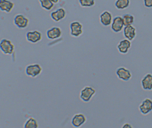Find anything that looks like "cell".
Segmentation results:
<instances>
[{
	"label": "cell",
	"instance_id": "1",
	"mask_svg": "<svg viewBox=\"0 0 152 128\" xmlns=\"http://www.w3.org/2000/svg\"><path fill=\"white\" fill-rule=\"evenodd\" d=\"M42 67L40 64L35 63L28 65L26 68L25 73L27 76L32 78H35L42 73Z\"/></svg>",
	"mask_w": 152,
	"mask_h": 128
},
{
	"label": "cell",
	"instance_id": "2",
	"mask_svg": "<svg viewBox=\"0 0 152 128\" xmlns=\"http://www.w3.org/2000/svg\"><path fill=\"white\" fill-rule=\"evenodd\" d=\"M96 93V90L90 86H87L83 88L80 92V97L82 101L88 102Z\"/></svg>",
	"mask_w": 152,
	"mask_h": 128
},
{
	"label": "cell",
	"instance_id": "3",
	"mask_svg": "<svg viewBox=\"0 0 152 128\" xmlns=\"http://www.w3.org/2000/svg\"><path fill=\"white\" fill-rule=\"evenodd\" d=\"M0 48L4 54L11 55L14 52L15 47L11 41L4 38L1 41Z\"/></svg>",
	"mask_w": 152,
	"mask_h": 128
},
{
	"label": "cell",
	"instance_id": "4",
	"mask_svg": "<svg viewBox=\"0 0 152 128\" xmlns=\"http://www.w3.org/2000/svg\"><path fill=\"white\" fill-rule=\"evenodd\" d=\"M87 121V118L85 115L79 113L75 115L72 119V124L74 127L79 128L83 125Z\"/></svg>",
	"mask_w": 152,
	"mask_h": 128
},
{
	"label": "cell",
	"instance_id": "5",
	"mask_svg": "<svg viewBox=\"0 0 152 128\" xmlns=\"http://www.w3.org/2000/svg\"><path fill=\"white\" fill-rule=\"evenodd\" d=\"M71 34L74 37H78L83 33V26L80 22L75 21L70 25Z\"/></svg>",
	"mask_w": 152,
	"mask_h": 128
},
{
	"label": "cell",
	"instance_id": "6",
	"mask_svg": "<svg viewBox=\"0 0 152 128\" xmlns=\"http://www.w3.org/2000/svg\"><path fill=\"white\" fill-rule=\"evenodd\" d=\"M26 36L27 41L32 43H36L40 41L42 38L41 33L37 30L29 31L26 33Z\"/></svg>",
	"mask_w": 152,
	"mask_h": 128
},
{
	"label": "cell",
	"instance_id": "7",
	"mask_svg": "<svg viewBox=\"0 0 152 128\" xmlns=\"http://www.w3.org/2000/svg\"><path fill=\"white\" fill-rule=\"evenodd\" d=\"M15 25L20 28H25L27 27L29 24V20L23 15L19 14L17 15L14 20Z\"/></svg>",
	"mask_w": 152,
	"mask_h": 128
},
{
	"label": "cell",
	"instance_id": "8",
	"mask_svg": "<svg viewBox=\"0 0 152 128\" xmlns=\"http://www.w3.org/2000/svg\"><path fill=\"white\" fill-rule=\"evenodd\" d=\"M139 109L143 114H147L152 110V100L149 98H146L140 105Z\"/></svg>",
	"mask_w": 152,
	"mask_h": 128
},
{
	"label": "cell",
	"instance_id": "9",
	"mask_svg": "<svg viewBox=\"0 0 152 128\" xmlns=\"http://www.w3.org/2000/svg\"><path fill=\"white\" fill-rule=\"evenodd\" d=\"M62 35V31L59 27H54L47 31V36L48 38L55 40L59 38Z\"/></svg>",
	"mask_w": 152,
	"mask_h": 128
},
{
	"label": "cell",
	"instance_id": "10",
	"mask_svg": "<svg viewBox=\"0 0 152 128\" xmlns=\"http://www.w3.org/2000/svg\"><path fill=\"white\" fill-rule=\"evenodd\" d=\"M124 25L123 18L121 17H116L113 20L112 28L114 32L118 33L122 29Z\"/></svg>",
	"mask_w": 152,
	"mask_h": 128
},
{
	"label": "cell",
	"instance_id": "11",
	"mask_svg": "<svg viewBox=\"0 0 152 128\" xmlns=\"http://www.w3.org/2000/svg\"><path fill=\"white\" fill-rule=\"evenodd\" d=\"M116 74L119 78L124 81H128L132 76L130 71L124 67L118 68L116 71Z\"/></svg>",
	"mask_w": 152,
	"mask_h": 128
},
{
	"label": "cell",
	"instance_id": "12",
	"mask_svg": "<svg viewBox=\"0 0 152 128\" xmlns=\"http://www.w3.org/2000/svg\"><path fill=\"white\" fill-rule=\"evenodd\" d=\"M124 36L129 41H132L136 36V29L131 25L126 26L124 29Z\"/></svg>",
	"mask_w": 152,
	"mask_h": 128
},
{
	"label": "cell",
	"instance_id": "13",
	"mask_svg": "<svg viewBox=\"0 0 152 128\" xmlns=\"http://www.w3.org/2000/svg\"><path fill=\"white\" fill-rule=\"evenodd\" d=\"M0 9L2 11L10 12L14 8L15 4L8 0H0Z\"/></svg>",
	"mask_w": 152,
	"mask_h": 128
},
{
	"label": "cell",
	"instance_id": "14",
	"mask_svg": "<svg viewBox=\"0 0 152 128\" xmlns=\"http://www.w3.org/2000/svg\"><path fill=\"white\" fill-rule=\"evenodd\" d=\"M142 87L145 90L152 89V75L147 74L141 81Z\"/></svg>",
	"mask_w": 152,
	"mask_h": 128
},
{
	"label": "cell",
	"instance_id": "15",
	"mask_svg": "<svg viewBox=\"0 0 152 128\" xmlns=\"http://www.w3.org/2000/svg\"><path fill=\"white\" fill-rule=\"evenodd\" d=\"M131 42L129 40L124 39L120 42L117 48L120 52L122 53H127L129 49L130 48Z\"/></svg>",
	"mask_w": 152,
	"mask_h": 128
},
{
	"label": "cell",
	"instance_id": "16",
	"mask_svg": "<svg viewBox=\"0 0 152 128\" xmlns=\"http://www.w3.org/2000/svg\"><path fill=\"white\" fill-rule=\"evenodd\" d=\"M66 12L65 10L63 8L58 9L56 12H52L51 17L52 18L56 21H59L63 19L65 17Z\"/></svg>",
	"mask_w": 152,
	"mask_h": 128
},
{
	"label": "cell",
	"instance_id": "17",
	"mask_svg": "<svg viewBox=\"0 0 152 128\" xmlns=\"http://www.w3.org/2000/svg\"><path fill=\"white\" fill-rule=\"evenodd\" d=\"M112 15L108 12H104L100 15V21L104 26L110 25L112 22Z\"/></svg>",
	"mask_w": 152,
	"mask_h": 128
},
{
	"label": "cell",
	"instance_id": "18",
	"mask_svg": "<svg viewBox=\"0 0 152 128\" xmlns=\"http://www.w3.org/2000/svg\"><path fill=\"white\" fill-rule=\"evenodd\" d=\"M39 127L38 121L34 118L31 117L28 118L24 124V128H37Z\"/></svg>",
	"mask_w": 152,
	"mask_h": 128
},
{
	"label": "cell",
	"instance_id": "19",
	"mask_svg": "<svg viewBox=\"0 0 152 128\" xmlns=\"http://www.w3.org/2000/svg\"><path fill=\"white\" fill-rule=\"evenodd\" d=\"M129 0H117L115 3V5L117 9H123L129 6Z\"/></svg>",
	"mask_w": 152,
	"mask_h": 128
},
{
	"label": "cell",
	"instance_id": "20",
	"mask_svg": "<svg viewBox=\"0 0 152 128\" xmlns=\"http://www.w3.org/2000/svg\"><path fill=\"white\" fill-rule=\"evenodd\" d=\"M124 25V26L130 25L134 21V17L129 14H125L123 16Z\"/></svg>",
	"mask_w": 152,
	"mask_h": 128
},
{
	"label": "cell",
	"instance_id": "21",
	"mask_svg": "<svg viewBox=\"0 0 152 128\" xmlns=\"http://www.w3.org/2000/svg\"><path fill=\"white\" fill-rule=\"evenodd\" d=\"M42 8L49 10L53 8L54 3L51 0H40Z\"/></svg>",
	"mask_w": 152,
	"mask_h": 128
},
{
	"label": "cell",
	"instance_id": "22",
	"mask_svg": "<svg viewBox=\"0 0 152 128\" xmlns=\"http://www.w3.org/2000/svg\"><path fill=\"white\" fill-rule=\"evenodd\" d=\"M80 2L83 7H90L95 4L94 0H80Z\"/></svg>",
	"mask_w": 152,
	"mask_h": 128
},
{
	"label": "cell",
	"instance_id": "23",
	"mask_svg": "<svg viewBox=\"0 0 152 128\" xmlns=\"http://www.w3.org/2000/svg\"><path fill=\"white\" fill-rule=\"evenodd\" d=\"M145 6L148 8L152 7V0H144Z\"/></svg>",
	"mask_w": 152,
	"mask_h": 128
},
{
	"label": "cell",
	"instance_id": "24",
	"mask_svg": "<svg viewBox=\"0 0 152 128\" xmlns=\"http://www.w3.org/2000/svg\"><path fill=\"white\" fill-rule=\"evenodd\" d=\"M132 126L130 125V124H125L123 126V128H132Z\"/></svg>",
	"mask_w": 152,
	"mask_h": 128
},
{
	"label": "cell",
	"instance_id": "25",
	"mask_svg": "<svg viewBox=\"0 0 152 128\" xmlns=\"http://www.w3.org/2000/svg\"><path fill=\"white\" fill-rule=\"evenodd\" d=\"M53 3H57L58 2V0H51Z\"/></svg>",
	"mask_w": 152,
	"mask_h": 128
}]
</instances>
